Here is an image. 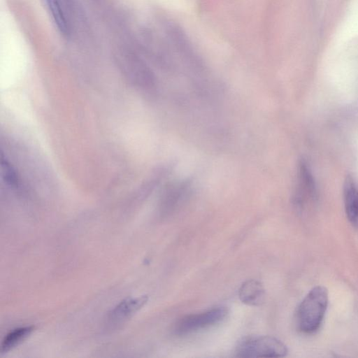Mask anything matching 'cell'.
<instances>
[{"mask_svg": "<svg viewBox=\"0 0 358 358\" xmlns=\"http://www.w3.org/2000/svg\"><path fill=\"white\" fill-rule=\"evenodd\" d=\"M328 301V290L324 286H315L307 293L296 311V324L301 332L313 334L318 331L324 320Z\"/></svg>", "mask_w": 358, "mask_h": 358, "instance_id": "1", "label": "cell"}, {"mask_svg": "<svg viewBox=\"0 0 358 358\" xmlns=\"http://www.w3.org/2000/svg\"><path fill=\"white\" fill-rule=\"evenodd\" d=\"M120 62L129 78L136 85L142 87H150L154 85L152 74L138 58L131 57L121 59Z\"/></svg>", "mask_w": 358, "mask_h": 358, "instance_id": "5", "label": "cell"}, {"mask_svg": "<svg viewBox=\"0 0 358 358\" xmlns=\"http://www.w3.org/2000/svg\"><path fill=\"white\" fill-rule=\"evenodd\" d=\"M1 169L3 178L7 185L17 188L19 182L18 176H17L13 167L6 159H4L3 156L1 160Z\"/></svg>", "mask_w": 358, "mask_h": 358, "instance_id": "11", "label": "cell"}, {"mask_svg": "<svg viewBox=\"0 0 358 358\" xmlns=\"http://www.w3.org/2000/svg\"><path fill=\"white\" fill-rule=\"evenodd\" d=\"M287 346L278 338L269 336H248L240 341L235 354L238 357H282Z\"/></svg>", "mask_w": 358, "mask_h": 358, "instance_id": "2", "label": "cell"}, {"mask_svg": "<svg viewBox=\"0 0 358 358\" xmlns=\"http://www.w3.org/2000/svg\"><path fill=\"white\" fill-rule=\"evenodd\" d=\"M227 315L225 308L216 307L202 313L186 315L176 323L175 334L186 335L213 326L222 322Z\"/></svg>", "mask_w": 358, "mask_h": 358, "instance_id": "3", "label": "cell"}, {"mask_svg": "<svg viewBox=\"0 0 358 358\" xmlns=\"http://www.w3.org/2000/svg\"><path fill=\"white\" fill-rule=\"evenodd\" d=\"M317 189L314 177L307 163L302 160L299 164L298 184L294 196L297 208L302 209L306 203L314 201Z\"/></svg>", "mask_w": 358, "mask_h": 358, "instance_id": "4", "label": "cell"}, {"mask_svg": "<svg viewBox=\"0 0 358 358\" xmlns=\"http://www.w3.org/2000/svg\"><path fill=\"white\" fill-rule=\"evenodd\" d=\"M343 201L349 222L358 227V185L350 176L346 177L344 181Z\"/></svg>", "mask_w": 358, "mask_h": 358, "instance_id": "7", "label": "cell"}, {"mask_svg": "<svg viewBox=\"0 0 358 358\" xmlns=\"http://www.w3.org/2000/svg\"><path fill=\"white\" fill-rule=\"evenodd\" d=\"M147 295L127 298L117 304L109 313L108 321L112 325H118L129 319L148 301Z\"/></svg>", "mask_w": 358, "mask_h": 358, "instance_id": "6", "label": "cell"}, {"mask_svg": "<svg viewBox=\"0 0 358 358\" xmlns=\"http://www.w3.org/2000/svg\"><path fill=\"white\" fill-rule=\"evenodd\" d=\"M35 330L33 325L16 328L3 338L1 344V354H4L17 346L27 338Z\"/></svg>", "mask_w": 358, "mask_h": 358, "instance_id": "10", "label": "cell"}, {"mask_svg": "<svg viewBox=\"0 0 358 358\" xmlns=\"http://www.w3.org/2000/svg\"><path fill=\"white\" fill-rule=\"evenodd\" d=\"M265 289L261 282L251 279L244 282L238 290L242 303L248 306L261 305L265 298Z\"/></svg>", "mask_w": 358, "mask_h": 358, "instance_id": "9", "label": "cell"}, {"mask_svg": "<svg viewBox=\"0 0 358 358\" xmlns=\"http://www.w3.org/2000/svg\"><path fill=\"white\" fill-rule=\"evenodd\" d=\"M52 18L59 32L64 36L71 33V22L65 0H45Z\"/></svg>", "mask_w": 358, "mask_h": 358, "instance_id": "8", "label": "cell"}]
</instances>
